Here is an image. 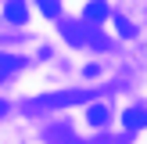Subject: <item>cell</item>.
Returning <instances> with one entry per match:
<instances>
[{
	"label": "cell",
	"mask_w": 147,
	"mask_h": 144,
	"mask_svg": "<svg viewBox=\"0 0 147 144\" xmlns=\"http://www.w3.org/2000/svg\"><path fill=\"white\" fill-rule=\"evenodd\" d=\"M72 101H83V94L68 90V94H50V97H40L32 105H25V112H43V108H57V105H72Z\"/></svg>",
	"instance_id": "6da1fadb"
},
{
	"label": "cell",
	"mask_w": 147,
	"mask_h": 144,
	"mask_svg": "<svg viewBox=\"0 0 147 144\" xmlns=\"http://www.w3.org/2000/svg\"><path fill=\"white\" fill-rule=\"evenodd\" d=\"M108 14H111V7H108L104 0H90V4L83 7V22H93V25H97V22H104Z\"/></svg>",
	"instance_id": "7a4b0ae2"
},
{
	"label": "cell",
	"mask_w": 147,
	"mask_h": 144,
	"mask_svg": "<svg viewBox=\"0 0 147 144\" xmlns=\"http://www.w3.org/2000/svg\"><path fill=\"white\" fill-rule=\"evenodd\" d=\"M4 14H7V22H11V25H22V22L29 18V7H25V0H7Z\"/></svg>",
	"instance_id": "3957f363"
},
{
	"label": "cell",
	"mask_w": 147,
	"mask_h": 144,
	"mask_svg": "<svg viewBox=\"0 0 147 144\" xmlns=\"http://www.w3.org/2000/svg\"><path fill=\"white\" fill-rule=\"evenodd\" d=\"M57 29H61V36L72 43V47H83V22H79V25L76 22H57Z\"/></svg>",
	"instance_id": "277c9868"
},
{
	"label": "cell",
	"mask_w": 147,
	"mask_h": 144,
	"mask_svg": "<svg viewBox=\"0 0 147 144\" xmlns=\"http://www.w3.org/2000/svg\"><path fill=\"white\" fill-rule=\"evenodd\" d=\"M108 119H111V112H108L104 105H90L86 108V122H90V126H108Z\"/></svg>",
	"instance_id": "5b68a950"
},
{
	"label": "cell",
	"mask_w": 147,
	"mask_h": 144,
	"mask_svg": "<svg viewBox=\"0 0 147 144\" xmlns=\"http://www.w3.org/2000/svg\"><path fill=\"white\" fill-rule=\"evenodd\" d=\"M18 69H22V58H14V54H0V79L14 76Z\"/></svg>",
	"instance_id": "8992f818"
},
{
	"label": "cell",
	"mask_w": 147,
	"mask_h": 144,
	"mask_svg": "<svg viewBox=\"0 0 147 144\" xmlns=\"http://www.w3.org/2000/svg\"><path fill=\"white\" fill-rule=\"evenodd\" d=\"M144 108H126V112H122V122H126V130H140L144 126Z\"/></svg>",
	"instance_id": "52a82bcc"
},
{
	"label": "cell",
	"mask_w": 147,
	"mask_h": 144,
	"mask_svg": "<svg viewBox=\"0 0 147 144\" xmlns=\"http://www.w3.org/2000/svg\"><path fill=\"white\" fill-rule=\"evenodd\" d=\"M47 137H50L54 144H68V141H72V130H68V126H54V130H47Z\"/></svg>",
	"instance_id": "ba28073f"
},
{
	"label": "cell",
	"mask_w": 147,
	"mask_h": 144,
	"mask_svg": "<svg viewBox=\"0 0 147 144\" xmlns=\"http://www.w3.org/2000/svg\"><path fill=\"white\" fill-rule=\"evenodd\" d=\"M115 29H119L126 40H129V36H136V25H133L129 18H122V14H115Z\"/></svg>",
	"instance_id": "9c48e42d"
},
{
	"label": "cell",
	"mask_w": 147,
	"mask_h": 144,
	"mask_svg": "<svg viewBox=\"0 0 147 144\" xmlns=\"http://www.w3.org/2000/svg\"><path fill=\"white\" fill-rule=\"evenodd\" d=\"M36 7H40L47 18H57V14H61V11H57V0H36Z\"/></svg>",
	"instance_id": "30bf717a"
},
{
	"label": "cell",
	"mask_w": 147,
	"mask_h": 144,
	"mask_svg": "<svg viewBox=\"0 0 147 144\" xmlns=\"http://www.w3.org/2000/svg\"><path fill=\"white\" fill-rule=\"evenodd\" d=\"M0 115H7V105H4V101H0Z\"/></svg>",
	"instance_id": "8fae6325"
},
{
	"label": "cell",
	"mask_w": 147,
	"mask_h": 144,
	"mask_svg": "<svg viewBox=\"0 0 147 144\" xmlns=\"http://www.w3.org/2000/svg\"><path fill=\"white\" fill-rule=\"evenodd\" d=\"M68 144H90V141H68Z\"/></svg>",
	"instance_id": "7c38bea8"
},
{
	"label": "cell",
	"mask_w": 147,
	"mask_h": 144,
	"mask_svg": "<svg viewBox=\"0 0 147 144\" xmlns=\"http://www.w3.org/2000/svg\"><path fill=\"white\" fill-rule=\"evenodd\" d=\"M144 122H147V115H144Z\"/></svg>",
	"instance_id": "4fadbf2b"
}]
</instances>
